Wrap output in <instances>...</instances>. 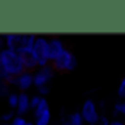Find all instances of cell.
I'll return each instance as SVG.
<instances>
[{
  "label": "cell",
  "instance_id": "cell-1",
  "mask_svg": "<svg viewBox=\"0 0 125 125\" xmlns=\"http://www.w3.org/2000/svg\"><path fill=\"white\" fill-rule=\"evenodd\" d=\"M0 64H1L3 71L10 77H18L19 74L25 71L19 54L15 51H9L6 48L0 51Z\"/></svg>",
  "mask_w": 125,
  "mask_h": 125
},
{
  "label": "cell",
  "instance_id": "cell-2",
  "mask_svg": "<svg viewBox=\"0 0 125 125\" xmlns=\"http://www.w3.org/2000/svg\"><path fill=\"white\" fill-rule=\"evenodd\" d=\"M31 54L36 61V67H44V65L50 64V61H48V39L44 36H36L33 47L31 50Z\"/></svg>",
  "mask_w": 125,
  "mask_h": 125
},
{
  "label": "cell",
  "instance_id": "cell-3",
  "mask_svg": "<svg viewBox=\"0 0 125 125\" xmlns=\"http://www.w3.org/2000/svg\"><path fill=\"white\" fill-rule=\"evenodd\" d=\"M76 65H77V60H76V57L70 52V51H67V50H64L61 54L52 61V67H54V70H65V71H71V70H74L76 68Z\"/></svg>",
  "mask_w": 125,
  "mask_h": 125
},
{
  "label": "cell",
  "instance_id": "cell-4",
  "mask_svg": "<svg viewBox=\"0 0 125 125\" xmlns=\"http://www.w3.org/2000/svg\"><path fill=\"white\" fill-rule=\"evenodd\" d=\"M54 67L51 64H47L44 67H39L35 74H32V80H33V86L36 87H41V86H47L48 82L52 79L54 76Z\"/></svg>",
  "mask_w": 125,
  "mask_h": 125
},
{
  "label": "cell",
  "instance_id": "cell-5",
  "mask_svg": "<svg viewBox=\"0 0 125 125\" xmlns=\"http://www.w3.org/2000/svg\"><path fill=\"white\" fill-rule=\"evenodd\" d=\"M80 115H82L83 122H86V124H89V125H94L99 121V118H100L99 114H97L96 103H94L93 100H90V99H87V100L83 103Z\"/></svg>",
  "mask_w": 125,
  "mask_h": 125
},
{
  "label": "cell",
  "instance_id": "cell-6",
  "mask_svg": "<svg viewBox=\"0 0 125 125\" xmlns=\"http://www.w3.org/2000/svg\"><path fill=\"white\" fill-rule=\"evenodd\" d=\"M35 111V124L33 125H48L51 121V112H50V106L48 102L41 97L38 106L33 109Z\"/></svg>",
  "mask_w": 125,
  "mask_h": 125
},
{
  "label": "cell",
  "instance_id": "cell-7",
  "mask_svg": "<svg viewBox=\"0 0 125 125\" xmlns=\"http://www.w3.org/2000/svg\"><path fill=\"white\" fill-rule=\"evenodd\" d=\"M64 50L65 48L62 45L61 39H58V38L48 39V61H54Z\"/></svg>",
  "mask_w": 125,
  "mask_h": 125
},
{
  "label": "cell",
  "instance_id": "cell-8",
  "mask_svg": "<svg viewBox=\"0 0 125 125\" xmlns=\"http://www.w3.org/2000/svg\"><path fill=\"white\" fill-rule=\"evenodd\" d=\"M4 39V48L9 50V51H18L19 47H21V39H22V35L21 33H7L3 36Z\"/></svg>",
  "mask_w": 125,
  "mask_h": 125
},
{
  "label": "cell",
  "instance_id": "cell-9",
  "mask_svg": "<svg viewBox=\"0 0 125 125\" xmlns=\"http://www.w3.org/2000/svg\"><path fill=\"white\" fill-rule=\"evenodd\" d=\"M16 86H18L22 92L28 90L31 86H33V80H32V73L31 71H23L22 74H19V76L16 77Z\"/></svg>",
  "mask_w": 125,
  "mask_h": 125
},
{
  "label": "cell",
  "instance_id": "cell-10",
  "mask_svg": "<svg viewBox=\"0 0 125 125\" xmlns=\"http://www.w3.org/2000/svg\"><path fill=\"white\" fill-rule=\"evenodd\" d=\"M35 38H36V35H33V33L22 35L21 47H19V50H18L16 52H18V54H22V52H31L32 47H33V42H35Z\"/></svg>",
  "mask_w": 125,
  "mask_h": 125
},
{
  "label": "cell",
  "instance_id": "cell-11",
  "mask_svg": "<svg viewBox=\"0 0 125 125\" xmlns=\"http://www.w3.org/2000/svg\"><path fill=\"white\" fill-rule=\"evenodd\" d=\"M16 111L19 114V116H22L23 114H26L29 111V96L22 92L18 93V105H16Z\"/></svg>",
  "mask_w": 125,
  "mask_h": 125
},
{
  "label": "cell",
  "instance_id": "cell-12",
  "mask_svg": "<svg viewBox=\"0 0 125 125\" xmlns=\"http://www.w3.org/2000/svg\"><path fill=\"white\" fill-rule=\"evenodd\" d=\"M19 57L22 60V65H23L25 71H31L33 68H36V61L31 52H22V54H19Z\"/></svg>",
  "mask_w": 125,
  "mask_h": 125
},
{
  "label": "cell",
  "instance_id": "cell-13",
  "mask_svg": "<svg viewBox=\"0 0 125 125\" xmlns=\"http://www.w3.org/2000/svg\"><path fill=\"white\" fill-rule=\"evenodd\" d=\"M68 125H83V119L80 112H74L68 116Z\"/></svg>",
  "mask_w": 125,
  "mask_h": 125
},
{
  "label": "cell",
  "instance_id": "cell-14",
  "mask_svg": "<svg viewBox=\"0 0 125 125\" xmlns=\"http://www.w3.org/2000/svg\"><path fill=\"white\" fill-rule=\"evenodd\" d=\"M7 102H9V106L12 109H16V105H18V93L10 92V93L7 94Z\"/></svg>",
  "mask_w": 125,
  "mask_h": 125
},
{
  "label": "cell",
  "instance_id": "cell-15",
  "mask_svg": "<svg viewBox=\"0 0 125 125\" xmlns=\"http://www.w3.org/2000/svg\"><path fill=\"white\" fill-rule=\"evenodd\" d=\"M39 100H41V96H39V94H35V96L29 97V109H35V108L38 106Z\"/></svg>",
  "mask_w": 125,
  "mask_h": 125
},
{
  "label": "cell",
  "instance_id": "cell-16",
  "mask_svg": "<svg viewBox=\"0 0 125 125\" xmlns=\"http://www.w3.org/2000/svg\"><path fill=\"white\" fill-rule=\"evenodd\" d=\"M114 112H115V114H124L125 115V102H118V103H115Z\"/></svg>",
  "mask_w": 125,
  "mask_h": 125
},
{
  "label": "cell",
  "instance_id": "cell-17",
  "mask_svg": "<svg viewBox=\"0 0 125 125\" xmlns=\"http://www.w3.org/2000/svg\"><path fill=\"white\" fill-rule=\"evenodd\" d=\"M4 94H9V86L6 84V82H4V80H1V79H0V97H1V96H4Z\"/></svg>",
  "mask_w": 125,
  "mask_h": 125
},
{
  "label": "cell",
  "instance_id": "cell-18",
  "mask_svg": "<svg viewBox=\"0 0 125 125\" xmlns=\"http://www.w3.org/2000/svg\"><path fill=\"white\" fill-rule=\"evenodd\" d=\"M118 96H119L121 99H124L125 97V77L121 80V83H119V87H118Z\"/></svg>",
  "mask_w": 125,
  "mask_h": 125
},
{
  "label": "cell",
  "instance_id": "cell-19",
  "mask_svg": "<svg viewBox=\"0 0 125 125\" xmlns=\"http://www.w3.org/2000/svg\"><path fill=\"white\" fill-rule=\"evenodd\" d=\"M10 125H26V119L23 116H15L12 119V124Z\"/></svg>",
  "mask_w": 125,
  "mask_h": 125
},
{
  "label": "cell",
  "instance_id": "cell-20",
  "mask_svg": "<svg viewBox=\"0 0 125 125\" xmlns=\"http://www.w3.org/2000/svg\"><path fill=\"white\" fill-rule=\"evenodd\" d=\"M9 119H13V112L3 114V115L0 116V121H3V122H6V121H9Z\"/></svg>",
  "mask_w": 125,
  "mask_h": 125
},
{
  "label": "cell",
  "instance_id": "cell-21",
  "mask_svg": "<svg viewBox=\"0 0 125 125\" xmlns=\"http://www.w3.org/2000/svg\"><path fill=\"white\" fill-rule=\"evenodd\" d=\"M38 92H39L38 94H42V96H44V94H47L50 92V86H48V84H47V86H41V87H38Z\"/></svg>",
  "mask_w": 125,
  "mask_h": 125
},
{
  "label": "cell",
  "instance_id": "cell-22",
  "mask_svg": "<svg viewBox=\"0 0 125 125\" xmlns=\"http://www.w3.org/2000/svg\"><path fill=\"white\" fill-rule=\"evenodd\" d=\"M99 121H100V125H109V119L106 116H100Z\"/></svg>",
  "mask_w": 125,
  "mask_h": 125
},
{
  "label": "cell",
  "instance_id": "cell-23",
  "mask_svg": "<svg viewBox=\"0 0 125 125\" xmlns=\"http://www.w3.org/2000/svg\"><path fill=\"white\" fill-rule=\"evenodd\" d=\"M1 50H4V39H3V36H0V51Z\"/></svg>",
  "mask_w": 125,
  "mask_h": 125
},
{
  "label": "cell",
  "instance_id": "cell-24",
  "mask_svg": "<svg viewBox=\"0 0 125 125\" xmlns=\"http://www.w3.org/2000/svg\"><path fill=\"white\" fill-rule=\"evenodd\" d=\"M109 125H125V124L121 122V121H112V122H109Z\"/></svg>",
  "mask_w": 125,
  "mask_h": 125
},
{
  "label": "cell",
  "instance_id": "cell-25",
  "mask_svg": "<svg viewBox=\"0 0 125 125\" xmlns=\"http://www.w3.org/2000/svg\"><path fill=\"white\" fill-rule=\"evenodd\" d=\"M26 125H33V124H31V122H26Z\"/></svg>",
  "mask_w": 125,
  "mask_h": 125
},
{
  "label": "cell",
  "instance_id": "cell-26",
  "mask_svg": "<svg viewBox=\"0 0 125 125\" xmlns=\"http://www.w3.org/2000/svg\"><path fill=\"white\" fill-rule=\"evenodd\" d=\"M3 125H10V124H3Z\"/></svg>",
  "mask_w": 125,
  "mask_h": 125
}]
</instances>
